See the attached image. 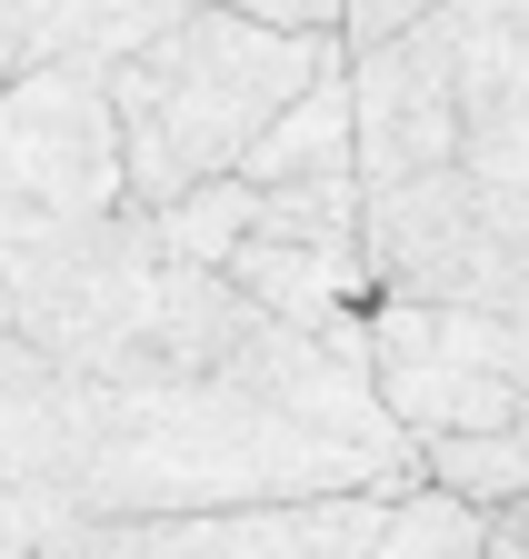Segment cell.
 Wrapping results in <instances>:
<instances>
[{
  "label": "cell",
  "instance_id": "cell-1",
  "mask_svg": "<svg viewBox=\"0 0 529 559\" xmlns=\"http://www.w3.org/2000/svg\"><path fill=\"white\" fill-rule=\"evenodd\" d=\"M420 440L329 419L270 380L180 370V380H81L60 370L40 450L21 489L60 520H201V510H280L340 489H410Z\"/></svg>",
  "mask_w": 529,
  "mask_h": 559
},
{
  "label": "cell",
  "instance_id": "cell-2",
  "mask_svg": "<svg viewBox=\"0 0 529 559\" xmlns=\"http://www.w3.org/2000/svg\"><path fill=\"white\" fill-rule=\"evenodd\" d=\"M350 60L340 31H280V21H250L230 0L170 21L151 50H130L110 70V110H120V151H130V200L141 210H170L180 190L201 180H230L270 120L329 81Z\"/></svg>",
  "mask_w": 529,
  "mask_h": 559
},
{
  "label": "cell",
  "instance_id": "cell-3",
  "mask_svg": "<svg viewBox=\"0 0 529 559\" xmlns=\"http://www.w3.org/2000/svg\"><path fill=\"white\" fill-rule=\"evenodd\" d=\"M130 210V151L110 110V70L31 60L0 91V330H31L50 280L81 260V240Z\"/></svg>",
  "mask_w": 529,
  "mask_h": 559
},
{
  "label": "cell",
  "instance_id": "cell-4",
  "mask_svg": "<svg viewBox=\"0 0 529 559\" xmlns=\"http://www.w3.org/2000/svg\"><path fill=\"white\" fill-rule=\"evenodd\" d=\"M370 280L380 300H459L529 320V180L449 160L370 190Z\"/></svg>",
  "mask_w": 529,
  "mask_h": 559
},
{
  "label": "cell",
  "instance_id": "cell-5",
  "mask_svg": "<svg viewBox=\"0 0 529 559\" xmlns=\"http://www.w3.org/2000/svg\"><path fill=\"white\" fill-rule=\"evenodd\" d=\"M370 380L420 450L529 419V320L459 300H370Z\"/></svg>",
  "mask_w": 529,
  "mask_h": 559
},
{
  "label": "cell",
  "instance_id": "cell-6",
  "mask_svg": "<svg viewBox=\"0 0 529 559\" xmlns=\"http://www.w3.org/2000/svg\"><path fill=\"white\" fill-rule=\"evenodd\" d=\"M230 280L250 300H270L280 320L320 330V340H370V180L340 170V180H280L260 190L250 230L230 250Z\"/></svg>",
  "mask_w": 529,
  "mask_h": 559
},
{
  "label": "cell",
  "instance_id": "cell-7",
  "mask_svg": "<svg viewBox=\"0 0 529 559\" xmlns=\"http://www.w3.org/2000/svg\"><path fill=\"white\" fill-rule=\"evenodd\" d=\"M380 489L340 500H280V510H201V520H71L40 559H370Z\"/></svg>",
  "mask_w": 529,
  "mask_h": 559
},
{
  "label": "cell",
  "instance_id": "cell-8",
  "mask_svg": "<svg viewBox=\"0 0 529 559\" xmlns=\"http://www.w3.org/2000/svg\"><path fill=\"white\" fill-rule=\"evenodd\" d=\"M350 91H360V180L370 190L459 160V91H449V50L430 21L350 50Z\"/></svg>",
  "mask_w": 529,
  "mask_h": 559
},
{
  "label": "cell",
  "instance_id": "cell-9",
  "mask_svg": "<svg viewBox=\"0 0 529 559\" xmlns=\"http://www.w3.org/2000/svg\"><path fill=\"white\" fill-rule=\"evenodd\" d=\"M430 31L459 91V160L529 180V0H440Z\"/></svg>",
  "mask_w": 529,
  "mask_h": 559
},
{
  "label": "cell",
  "instance_id": "cell-10",
  "mask_svg": "<svg viewBox=\"0 0 529 559\" xmlns=\"http://www.w3.org/2000/svg\"><path fill=\"white\" fill-rule=\"evenodd\" d=\"M190 11H211V0H11L21 60H91V70H120Z\"/></svg>",
  "mask_w": 529,
  "mask_h": 559
},
{
  "label": "cell",
  "instance_id": "cell-11",
  "mask_svg": "<svg viewBox=\"0 0 529 559\" xmlns=\"http://www.w3.org/2000/svg\"><path fill=\"white\" fill-rule=\"evenodd\" d=\"M340 170H360V91H350V60L329 70V81H310L270 120V140L240 160V180L280 190V180H340Z\"/></svg>",
  "mask_w": 529,
  "mask_h": 559
},
{
  "label": "cell",
  "instance_id": "cell-12",
  "mask_svg": "<svg viewBox=\"0 0 529 559\" xmlns=\"http://www.w3.org/2000/svg\"><path fill=\"white\" fill-rule=\"evenodd\" d=\"M490 539H500V520L480 500H459L440 479H410V489H389L370 559H490Z\"/></svg>",
  "mask_w": 529,
  "mask_h": 559
},
{
  "label": "cell",
  "instance_id": "cell-13",
  "mask_svg": "<svg viewBox=\"0 0 529 559\" xmlns=\"http://www.w3.org/2000/svg\"><path fill=\"white\" fill-rule=\"evenodd\" d=\"M420 479L459 489V500H480V510H509V500H529V419H500V430L430 440V450H420Z\"/></svg>",
  "mask_w": 529,
  "mask_h": 559
},
{
  "label": "cell",
  "instance_id": "cell-14",
  "mask_svg": "<svg viewBox=\"0 0 529 559\" xmlns=\"http://www.w3.org/2000/svg\"><path fill=\"white\" fill-rule=\"evenodd\" d=\"M250 210H260V180H201V190H180L170 210H151L160 221V250L170 260H201V270H230V250H240V230H250Z\"/></svg>",
  "mask_w": 529,
  "mask_h": 559
},
{
  "label": "cell",
  "instance_id": "cell-15",
  "mask_svg": "<svg viewBox=\"0 0 529 559\" xmlns=\"http://www.w3.org/2000/svg\"><path fill=\"white\" fill-rule=\"evenodd\" d=\"M230 11L280 21V31H340V21H350V0H230Z\"/></svg>",
  "mask_w": 529,
  "mask_h": 559
},
{
  "label": "cell",
  "instance_id": "cell-16",
  "mask_svg": "<svg viewBox=\"0 0 529 559\" xmlns=\"http://www.w3.org/2000/svg\"><path fill=\"white\" fill-rule=\"evenodd\" d=\"M21 70H31V60H21V21H11V0H0V91H11Z\"/></svg>",
  "mask_w": 529,
  "mask_h": 559
},
{
  "label": "cell",
  "instance_id": "cell-17",
  "mask_svg": "<svg viewBox=\"0 0 529 559\" xmlns=\"http://www.w3.org/2000/svg\"><path fill=\"white\" fill-rule=\"evenodd\" d=\"M490 520H500V530H509V539L529 549V500H509V510H490Z\"/></svg>",
  "mask_w": 529,
  "mask_h": 559
},
{
  "label": "cell",
  "instance_id": "cell-18",
  "mask_svg": "<svg viewBox=\"0 0 529 559\" xmlns=\"http://www.w3.org/2000/svg\"><path fill=\"white\" fill-rule=\"evenodd\" d=\"M490 559H529V549H519V539H509V530H500V539H490Z\"/></svg>",
  "mask_w": 529,
  "mask_h": 559
}]
</instances>
